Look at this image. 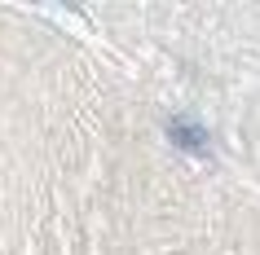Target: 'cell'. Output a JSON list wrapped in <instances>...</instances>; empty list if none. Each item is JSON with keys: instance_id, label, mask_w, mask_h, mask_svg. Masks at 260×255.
I'll return each mask as SVG.
<instances>
[{"instance_id": "1", "label": "cell", "mask_w": 260, "mask_h": 255, "mask_svg": "<svg viewBox=\"0 0 260 255\" xmlns=\"http://www.w3.org/2000/svg\"><path fill=\"white\" fill-rule=\"evenodd\" d=\"M168 132L177 136V145H185V150H203V141H207V132L199 128V123H190V119H172Z\"/></svg>"}]
</instances>
